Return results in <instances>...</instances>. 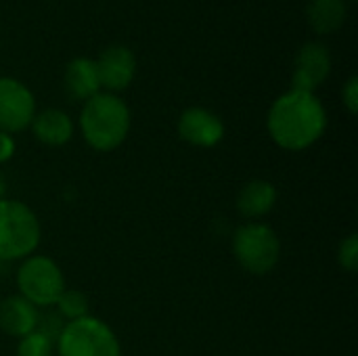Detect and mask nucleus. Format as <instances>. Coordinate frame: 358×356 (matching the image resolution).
I'll return each mask as SVG.
<instances>
[{
    "mask_svg": "<svg viewBox=\"0 0 358 356\" xmlns=\"http://www.w3.org/2000/svg\"><path fill=\"white\" fill-rule=\"evenodd\" d=\"M275 201H277V191L271 183L252 180L241 189L237 197V208L245 218H260L275 208Z\"/></svg>",
    "mask_w": 358,
    "mask_h": 356,
    "instance_id": "nucleus-15",
    "label": "nucleus"
},
{
    "mask_svg": "<svg viewBox=\"0 0 358 356\" xmlns=\"http://www.w3.org/2000/svg\"><path fill=\"white\" fill-rule=\"evenodd\" d=\"M331 71V52L321 42H306L298 50L294 59V76H292V90L300 92H315Z\"/></svg>",
    "mask_w": 358,
    "mask_h": 356,
    "instance_id": "nucleus-8",
    "label": "nucleus"
},
{
    "mask_svg": "<svg viewBox=\"0 0 358 356\" xmlns=\"http://www.w3.org/2000/svg\"><path fill=\"white\" fill-rule=\"evenodd\" d=\"M101 88H107L109 92H117L130 86L136 73V57L128 46L113 44L101 52V57L94 61Z\"/></svg>",
    "mask_w": 358,
    "mask_h": 356,
    "instance_id": "nucleus-9",
    "label": "nucleus"
},
{
    "mask_svg": "<svg viewBox=\"0 0 358 356\" xmlns=\"http://www.w3.org/2000/svg\"><path fill=\"white\" fill-rule=\"evenodd\" d=\"M80 126L86 143L92 149L113 151L124 143L130 130L128 105L111 92H96L84 105Z\"/></svg>",
    "mask_w": 358,
    "mask_h": 356,
    "instance_id": "nucleus-2",
    "label": "nucleus"
},
{
    "mask_svg": "<svg viewBox=\"0 0 358 356\" xmlns=\"http://www.w3.org/2000/svg\"><path fill=\"white\" fill-rule=\"evenodd\" d=\"M342 101L344 105L348 107L350 113H357L358 111V78L357 76H350L348 82L344 84L342 88Z\"/></svg>",
    "mask_w": 358,
    "mask_h": 356,
    "instance_id": "nucleus-20",
    "label": "nucleus"
},
{
    "mask_svg": "<svg viewBox=\"0 0 358 356\" xmlns=\"http://www.w3.org/2000/svg\"><path fill=\"white\" fill-rule=\"evenodd\" d=\"M36 115V101L31 90L15 80L0 78V130L10 134L27 128Z\"/></svg>",
    "mask_w": 358,
    "mask_h": 356,
    "instance_id": "nucleus-7",
    "label": "nucleus"
},
{
    "mask_svg": "<svg viewBox=\"0 0 358 356\" xmlns=\"http://www.w3.org/2000/svg\"><path fill=\"white\" fill-rule=\"evenodd\" d=\"M65 90L76 101H88L101 90L96 63L88 57H76L65 67Z\"/></svg>",
    "mask_w": 358,
    "mask_h": 356,
    "instance_id": "nucleus-11",
    "label": "nucleus"
},
{
    "mask_svg": "<svg viewBox=\"0 0 358 356\" xmlns=\"http://www.w3.org/2000/svg\"><path fill=\"white\" fill-rule=\"evenodd\" d=\"M4 193H6V183H4V178L0 174V199H4Z\"/></svg>",
    "mask_w": 358,
    "mask_h": 356,
    "instance_id": "nucleus-22",
    "label": "nucleus"
},
{
    "mask_svg": "<svg viewBox=\"0 0 358 356\" xmlns=\"http://www.w3.org/2000/svg\"><path fill=\"white\" fill-rule=\"evenodd\" d=\"M17 356H52V342L38 332L21 338L17 346Z\"/></svg>",
    "mask_w": 358,
    "mask_h": 356,
    "instance_id": "nucleus-17",
    "label": "nucleus"
},
{
    "mask_svg": "<svg viewBox=\"0 0 358 356\" xmlns=\"http://www.w3.org/2000/svg\"><path fill=\"white\" fill-rule=\"evenodd\" d=\"M13 153H15V141L10 138V134L0 130V164L10 159Z\"/></svg>",
    "mask_w": 358,
    "mask_h": 356,
    "instance_id": "nucleus-21",
    "label": "nucleus"
},
{
    "mask_svg": "<svg viewBox=\"0 0 358 356\" xmlns=\"http://www.w3.org/2000/svg\"><path fill=\"white\" fill-rule=\"evenodd\" d=\"M346 0H308L306 4V21L321 36L336 34L346 23Z\"/></svg>",
    "mask_w": 358,
    "mask_h": 356,
    "instance_id": "nucleus-14",
    "label": "nucleus"
},
{
    "mask_svg": "<svg viewBox=\"0 0 358 356\" xmlns=\"http://www.w3.org/2000/svg\"><path fill=\"white\" fill-rule=\"evenodd\" d=\"M279 237L266 225H245L233 237L237 262L252 275H266L279 260Z\"/></svg>",
    "mask_w": 358,
    "mask_h": 356,
    "instance_id": "nucleus-5",
    "label": "nucleus"
},
{
    "mask_svg": "<svg viewBox=\"0 0 358 356\" xmlns=\"http://www.w3.org/2000/svg\"><path fill=\"white\" fill-rule=\"evenodd\" d=\"M31 128H34L36 138L50 147L65 145L73 134V122L61 109H44L36 113L31 120Z\"/></svg>",
    "mask_w": 358,
    "mask_h": 356,
    "instance_id": "nucleus-13",
    "label": "nucleus"
},
{
    "mask_svg": "<svg viewBox=\"0 0 358 356\" xmlns=\"http://www.w3.org/2000/svg\"><path fill=\"white\" fill-rule=\"evenodd\" d=\"M57 342L59 356H120L117 338L94 317L69 321Z\"/></svg>",
    "mask_w": 358,
    "mask_h": 356,
    "instance_id": "nucleus-4",
    "label": "nucleus"
},
{
    "mask_svg": "<svg viewBox=\"0 0 358 356\" xmlns=\"http://www.w3.org/2000/svg\"><path fill=\"white\" fill-rule=\"evenodd\" d=\"M340 264L348 271V273H357L358 269V237L350 235L346 237V241H342L340 245Z\"/></svg>",
    "mask_w": 358,
    "mask_h": 356,
    "instance_id": "nucleus-18",
    "label": "nucleus"
},
{
    "mask_svg": "<svg viewBox=\"0 0 358 356\" xmlns=\"http://www.w3.org/2000/svg\"><path fill=\"white\" fill-rule=\"evenodd\" d=\"M40 243L36 214L21 201L0 199V258L15 260L31 254Z\"/></svg>",
    "mask_w": 358,
    "mask_h": 356,
    "instance_id": "nucleus-3",
    "label": "nucleus"
},
{
    "mask_svg": "<svg viewBox=\"0 0 358 356\" xmlns=\"http://www.w3.org/2000/svg\"><path fill=\"white\" fill-rule=\"evenodd\" d=\"M36 327H38V334H42L44 338H48L50 342H55V340L61 338L65 325L61 323V317L59 315H44V317L38 319Z\"/></svg>",
    "mask_w": 358,
    "mask_h": 356,
    "instance_id": "nucleus-19",
    "label": "nucleus"
},
{
    "mask_svg": "<svg viewBox=\"0 0 358 356\" xmlns=\"http://www.w3.org/2000/svg\"><path fill=\"white\" fill-rule=\"evenodd\" d=\"M17 283L21 290V298L29 304L50 306L57 304L59 296L65 290V279L61 269L44 256H34L23 262L17 275Z\"/></svg>",
    "mask_w": 358,
    "mask_h": 356,
    "instance_id": "nucleus-6",
    "label": "nucleus"
},
{
    "mask_svg": "<svg viewBox=\"0 0 358 356\" xmlns=\"http://www.w3.org/2000/svg\"><path fill=\"white\" fill-rule=\"evenodd\" d=\"M178 134L195 147H214L224 136V124L216 113L203 107H189L178 120Z\"/></svg>",
    "mask_w": 358,
    "mask_h": 356,
    "instance_id": "nucleus-10",
    "label": "nucleus"
},
{
    "mask_svg": "<svg viewBox=\"0 0 358 356\" xmlns=\"http://www.w3.org/2000/svg\"><path fill=\"white\" fill-rule=\"evenodd\" d=\"M57 306H59L61 317H65L69 321L88 317V300L78 290H63V294L57 300Z\"/></svg>",
    "mask_w": 358,
    "mask_h": 356,
    "instance_id": "nucleus-16",
    "label": "nucleus"
},
{
    "mask_svg": "<svg viewBox=\"0 0 358 356\" xmlns=\"http://www.w3.org/2000/svg\"><path fill=\"white\" fill-rule=\"evenodd\" d=\"M36 323H38L36 306L29 304L25 298L13 296L0 304V329L4 334L23 338L36 329Z\"/></svg>",
    "mask_w": 358,
    "mask_h": 356,
    "instance_id": "nucleus-12",
    "label": "nucleus"
},
{
    "mask_svg": "<svg viewBox=\"0 0 358 356\" xmlns=\"http://www.w3.org/2000/svg\"><path fill=\"white\" fill-rule=\"evenodd\" d=\"M266 126L279 147L302 151L323 136L327 113L315 92L289 90L273 103Z\"/></svg>",
    "mask_w": 358,
    "mask_h": 356,
    "instance_id": "nucleus-1",
    "label": "nucleus"
}]
</instances>
